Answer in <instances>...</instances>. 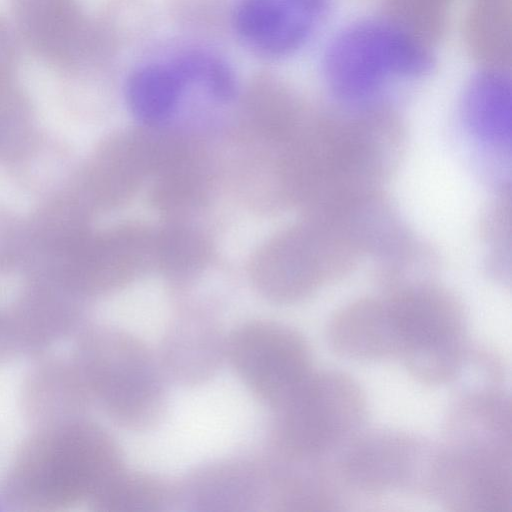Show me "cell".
<instances>
[{"label":"cell","instance_id":"6da1fadb","mask_svg":"<svg viewBox=\"0 0 512 512\" xmlns=\"http://www.w3.org/2000/svg\"><path fill=\"white\" fill-rule=\"evenodd\" d=\"M365 257L366 242L349 217L308 214L264 248L253 264L252 281L273 303H297L349 275Z\"/></svg>","mask_w":512,"mask_h":512},{"label":"cell","instance_id":"7a4b0ae2","mask_svg":"<svg viewBox=\"0 0 512 512\" xmlns=\"http://www.w3.org/2000/svg\"><path fill=\"white\" fill-rule=\"evenodd\" d=\"M82 354L84 384L116 425L141 433L162 423L171 383L156 350L129 331L99 327Z\"/></svg>","mask_w":512,"mask_h":512},{"label":"cell","instance_id":"3957f363","mask_svg":"<svg viewBox=\"0 0 512 512\" xmlns=\"http://www.w3.org/2000/svg\"><path fill=\"white\" fill-rule=\"evenodd\" d=\"M271 410L266 454L286 459L327 458L362 430L367 400L350 375L313 370Z\"/></svg>","mask_w":512,"mask_h":512},{"label":"cell","instance_id":"277c9868","mask_svg":"<svg viewBox=\"0 0 512 512\" xmlns=\"http://www.w3.org/2000/svg\"><path fill=\"white\" fill-rule=\"evenodd\" d=\"M432 49L383 16L359 20L329 43L323 55V75L338 97L362 103L390 79H415L430 73L435 64Z\"/></svg>","mask_w":512,"mask_h":512},{"label":"cell","instance_id":"5b68a950","mask_svg":"<svg viewBox=\"0 0 512 512\" xmlns=\"http://www.w3.org/2000/svg\"><path fill=\"white\" fill-rule=\"evenodd\" d=\"M397 324L403 360L419 382H453L470 349L464 308L433 280L384 294Z\"/></svg>","mask_w":512,"mask_h":512},{"label":"cell","instance_id":"8992f818","mask_svg":"<svg viewBox=\"0 0 512 512\" xmlns=\"http://www.w3.org/2000/svg\"><path fill=\"white\" fill-rule=\"evenodd\" d=\"M442 447L404 432L360 431L331 456L343 500L406 492L435 498Z\"/></svg>","mask_w":512,"mask_h":512},{"label":"cell","instance_id":"52a82bcc","mask_svg":"<svg viewBox=\"0 0 512 512\" xmlns=\"http://www.w3.org/2000/svg\"><path fill=\"white\" fill-rule=\"evenodd\" d=\"M226 363L263 405L275 408L314 370L308 342L271 320H250L227 333Z\"/></svg>","mask_w":512,"mask_h":512},{"label":"cell","instance_id":"ba28073f","mask_svg":"<svg viewBox=\"0 0 512 512\" xmlns=\"http://www.w3.org/2000/svg\"><path fill=\"white\" fill-rule=\"evenodd\" d=\"M330 4L331 0H234L231 36L258 59L282 60L313 38Z\"/></svg>","mask_w":512,"mask_h":512},{"label":"cell","instance_id":"9c48e42d","mask_svg":"<svg viewBox=\"0 0 512 512\" xmlns=\"http://www.w3.org/2000/svg\"><path fill=\"white\" fill-rule=\"evenodd\" d=\"M177 508L192 512L266 510L268 475L263 456H229L205 462L176 482Z\"/></svg>","mask_w":512,"mask_h":512},{"label":"cell","instance_id":"30bf717a","mask_svg":"<svg viewBox=\"0 0 512 512\" xmlns=\"http://www.w3.org/2000/svg\"><path fill=\"white\" fill-rule=\"evenodd\" d=\"M227 333L210 312L179 313L165 328L156 349L170 383L195 388L217 376L226 363Z\"/></svg>","mask_w":512,"mask_h":512},{"label":"cell","instance_id":"8fae6325","mask_svg":"<svg viewBox=\"0 0 512 512\" xmlns=\"http://www.w3.org/2000/svg\"><path fill=\"white\" fill-rule=\"evenodd\" d=\"M435 498L453 512H511V457L459 452L442 446Z\"/></svg>","mask_w":512,"mask_h":512},{"label":"cell","instance_id":"7c38bea8","mask_svg":"<svg viewBox=\"0 0 512 512\" xmlns=\"http://www.w3.org/2000/svg\"><path fill=\"white\" fill-rule=\"evenodd\" d=\"M511 400L500 388L459 392L446 417L448 449L511 457Z\"/></svg>","mask_w":512,"mask_h":512},{"label":"cell","instance_id":"4fadbf2b","mask_svg":"<svg viewBox=\"0 0 512 512\" xmlns=\"http://www.w3.org/2000/svg\"><path fill=\"white\" fill-rule=\"evenodd\" d=\"M330 348L358 361L400 358L402 342L386 297L360 298L340 308L327 328Z\"/></svg>","mask_w":512,"mask_h":512},{"label":"cell","instance_id":"5bb4252c","mask_svg":"<svg viewBox=\"0 0 512 512\" xmlns=\"http://www.w3.org/2000/svg\"><path fill=\"white\" fill-rule=\"evenodd\" d=\"M263 458L268 475L266 510L331 511L343 503L330 457L286 459L265 453Z\"/></svg>","mask_w":512,"mask_h":512},{"label":"cell","instance_id":"9a60e30c","mask_svg":"<svg viewBox=\"0 0 512 512\" xmlns=\"http://www.w3.org/2000/svg\"><path fill=\"white\" fill-rule=\"evenodd\" d=\"M464 39L469 54L481 68L509 69L511 0H472L464 21Z\"/></svg>","mask_w":512,"mask_h":512},{"label":"cell","instance_id":"2e32d148","mask_svg":"<svg viewBox=\"0 0 512 512\" xmlns=\"http://www.w3.org/2000/svg\"><path fill=\"white\" fill-rule=\"evenodd\" d=\"M462 111L471 128H475L480 136L487 140H502L510 123L509 69L481 68L464 91Z\"/></svg>","mask_w":512,"mask_h":512},{"label":"cell","instance_id":"e0dca14e","mask_svg":"<svg viewBox=\"0 0 512 512\" xmlns=\"http://www.w3.org/2000/svg\"><path fill=\"white\" fill-rule=\"evenodd\" d=\"M103 512H164L178 506L176 482L148 472L121 469L93 499Z\"/></svg>","mask_w":512,"mask_h":512},{"label":"cell","instance_id":"ac0fdd59","mask_svg":"<svg viewBox=\"0 0 512 512\" xmlns=\"http://www.w3.org/2000/svg\"><path fill=\"white\" fill-rule=\"evenodd\" d=\"M234 0H163L180 37L215 45L231 36Z\"/></svg>","mask_w":512,"mask_h":512},{"label":"cell","instance_id":"d6986e66","mask_svg":"<svg viewBox=\"0 0 512 512\" xmlns=\"http://www.w3.org/2000/svg\"><path fill=\"white\" fill-rule=\"evenodd\" d=\"M158 21L152 0H107L103 9L105 44L110 56L150 40Z\"/></svg>","mask_w":512,"mask_h":512},{"label":"cell","instance_id":"ffe728a7","mask_svg":"<svg viewBox=\"0 0 512 512\" xmlns=\"http://www.w3.org/2000/svg\"><path fill=\"white\" fill-rule=\"evenodd\" d=\"M452 0H384V14L396 27L433 46L443 37Z\"/></svg>","mask_w":512,"mask_h":512},{"label":"cell","instance_id":"44dd1931","mask_svg":"<svg viewBox=\"0 0 512 512\" xmlns=\"http://www.w3.org/2000/svg\"><path fill=\"white\" fill-rule=\"evenodd\" d=\"M204 252L203 243L186 232L169 233L159 242L163 266L176 276H184L198 267Z\"/></svg>","mask_w":512,"mask_h":512},{"label":"cell","instance_id":"7402d4cb","mask_svg":"<svg viewBox=\"0 0 512 512\" xmlns=\"http://www.w3.org/2000/svg\"><path fill=\"white\" fill-rule=\"evenodd\" d=\"M485 236L487 243L494 247L491 257L494 262L498 261L499 272L504 271L505 255H510V203L509 200H498L492 206L485 218ZM509 261V260H508ZM505 272V271H504Z\"/></svg>","mask_w":512,"mask_h":512}]
</instances>
